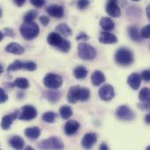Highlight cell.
<instances>
[{
    "label": "cell",
    "mask_w": 150,
    "mask_h": 150,
    "mask_svg": "<svg viewBox=\"0 0 150 150\" xmlns=\"http://www.w3.org/2000/svg\"><path fill=\"white\" fill-rule=\"evenodd\" d=\"M5 51L13 54H22L25 52V48L16 42H11L5 47Z\"/></svg>",
    "instance_id": "e0dca14e"
},
{
    "label": "cell",
    "mask_w": 150,
    "mask_h": 150,
    "mask_svg": "<svg viewBox=\"0 0 150 150\" xmlns=\"http://www.w3.org/2000/svg\"><path fill=\"white\" fill-rule=\"evenodd\" d=\"M38 15L37 11L35 10H32L30 11H28L27 13H25V15L24 16V21L25 22H31V21H34V19L36 18Z\"/></svg>",
    "instance_id": "d6a6232c"
},
{
    "label": "cell",
    "mask_w": 150,
    "mask_h": 150,
    "mask_svg": "<svg viewBox=\"0 0 150 150\" xmlns=\"http://www.w3.org/2000/svg\"><path fill=\"white\" fill-rule=\"evenodd\" d=\"M10 145L15 149H22L25 146L24 140L18 135H14L10 139Z\"/></svg>",
    "instance_id": "603a6c76"
},
{
    "label": "cell",
    "mask_w": 150,
    "mask_h": 150,
    "mask_svg": "<svg viewBox=\"0 0 150 150\" xmlns=\"http://www.w3.org/2000/svg\"><path fill=\"white\" fill-rule=\"evenodd\" d=\"M47 12L49 16L54 18H62L64 16V9L62 5L52 4L47 8Z\"/></svg>",
    "instance_id": "8fae6325"
},
{
    "label": "cell",
    "mask_w": 150,
    "mask_h": 150,
    "mask_svg": "<svg viewBox=\"0 0 150 150\" xmlns=\"http://www.w3.org/2000/svg\"><path fill=\"white\" fill-rule=\"evenodd\" d=\"M142 79H143L145 82H149L150 81V71L149 69L143 70L142 73Z\"/></svg>",
    "instance_id": "60d3db41"
},
{
    "label": "cell",
    "mask_w": 150,
    "mask_h": 150,
    "mask_svg": "<svg viewBox=\"0 0 150 150\" xmlns=\"http://www.w3.org/2000/svg\"><path fill=\"white\" fill-rule=\"evenodd\" d=\"M115 114H116V117L120 120L130 121V120H133L135 118L134 112L127 105H120L116 110Z\"/></svg>",
    "instance_id": "52a82bcc"
},
{
    "label": "cell",
    "mask_w": 150,
    "mask_h": 150,
    "mask_svg": "<svg viewBox=\"0 0 150 150\" xmlns=\"http://www.w3.org/2000/svg\"><path fill=\"white\" fill-rule=\"evenodd\" d=\"M3 72H4V67H3L2 64H0V75H1Z\"/></svg>",
    "instance_id": "681fc988"
},
{
    "label": "cell",
    "mask_w": 150,
    "mask_h": 150,
    "mask_svg": "<svg viewBox=\"0 0 150 150\" xmlns=\"http://www.w3.org/2000/svg\"><path fill=\"white\" fill-rule=\"evenodd\" d=\"M100 26L103 28V30L105 31H107V32H110V31H112L115 27V24L113 22V20L111 18H102L100 19Z\"/></svg>",
    "instance_id": "ffe728a7"
},
{
    "label": "cell",
    "mask_w": 150,
    "mask_h": 150,
    "mask_svg": "<svg viewBox=\"0 0 150 150\" xmlns=\"http://www.w3.org/2000/svg\"><path fill=\"white\" fill-rule=\"evenodd\" d=\"M38 148L40 149H54L61 150L64 149V145L62 141L58 137H50L46 140H43L39 145Z\"/></svg>",
    "instance_id": "277c9868"
},
{
    "label": "cell",
    "mask_w": 150,
    "mask_h": 150,
    "mask_svg": "<svg viewBox=\"0 0 150 150\" xmlns=\"http://www.w3.org/2000/svg\"><path fill=\"white\" fill-rule=\"evenodd\" d=\"M145 122H146L148 125H149L150 124V114H147V115H146V117H145Z\"/></svg>",
    "instance_id": "c3c4849f"
},
{
    "label": "cell",
    "mask_w": 150,
    "mask_h": 150,
    "mask_svg": "<svg viewBox=\"0 0 150 150\" xmlns=\"http://www.w3.org/2000/svg\"><path fill=\"white\" fill-rule=\"evenodd\" d=\"M36 69H37V64L33 61L23 62V69H25V70L34 71V70H36Z\"/></svg>",
    "instance_id": "e575fe53"
},
{
    "label": "cell",
    "mask_w": 150,
    "mask_h": 150,
    "mask_svg": "<svg viewBox=\"0 0 150 150\" xmlns=\"http://www.w3.org/2000/svg\"><path fill=\"white\" fill-rule=\"evenodd\" d=\"M2 17V10L0 9V18Z\"/></svg>",
    "instance_id": "f5cc1de1"
},
{
    "label": "cell",
    "mask_w": 150,
    "mask_h": 150,
    "mask_svg": "<svg viewBox=\"0 0 150 150\" xmlns=\"http://www.w3.org/2000/svg\"><path fill=\"white\" fill-rule=\"evenodd\" d=\"M142 76L141 75L137 74V73H133L131 74L128 78H127V83L128 85L134 91H137L142 83Z\"/></svg>",
    "instance_id": "4fadbf2b"
},
{
    "label": "cell",
    "mask_w": 150,
    "mask_h": 150,
    "mask_svg": "<svg viewBox=\"0 0 150 150\" xmlns=\"http://www.w3.org/2000/svg\"><path fill=\"white\" fill-rule=\"evenodd\" d=\"M90 4V0H78L77 1V7L81 10L87 8Z\"/></svg>",
    "instance_id": "8d00e7d4"
},
{
    "label": "cell",
    "mask_w": 150,
    "mask_h": 150,
    "mask_svg": "<svg viewBox=\"0 0 150 150\" xmlns=\"http://www.w3.org/2000/svg\"><path fill=\"white\" fill-rule=\"evenodd\" d=\"M128 34L134 41H136V42L142 41V38L140 34V32H139V29L137 26H135V25L130 26L128 28Z\"/></svg>",
    "instance_id": "cb8c5ba5"
},
{
    "label": "cell",
    "mask_w": 150,
    "mask_h": 150,
    "mask_svg": "<svg viewBox=\"0 0 150 150\" xmlns=\"http://www.w3.org/2000/svg\"><path fill=\"white\" fill-rule=\"evenodd\" d=\"M57 118V114L54 112H47L42 114L41 119L46 123H54Z\"/></svg>",
    "instance_id": "f1b7e54d"
},
{
    "label": "cell",
    "mask_w": 150,
    "mask_h": 150,
    "mask_svg": "<svg viewBox=\"0 0 150 150\" xmlns=\"http://www.w3.org/2000/svg\"><path fill=\"white\" fill-rule=\"evenodd\" d=\"M132 1H134V2H139L140 0H132Z\"/></svg>",
    "instance_id": "db71d44e"
},
{
    "label": "cell",
    "mask_w": 150,
    "mask_h": 150,
    "mask_svg": "<svg viewBox=\"0 0 150 150\" xmlns=\"http://www.w3.org/2000/svg\"><path fill=\"white\" fill-rule=\"evenodd\" d=\"M87 75H88V70L86 68H84L83 66H77L74 69V76L76 79L83 80L87 76Z\"/></svg>",
    "instance_id": "484cf974"
},
{
    "label": "cell",
    "mask_w": 150,
    "mask_h": 150,
    "mask_svg": "<svg viewBox=\"0 0 150 150\" xmlns=\"http://www.w3.org/2000/svg\"><path fill=\"white\" fill-rule=\"evenodd\" d=\"M55 29L57 30V32H59L60 34L63 35L64 37H69V36H70V35L72 34V30H71V28H70L68 25H66V24H64V23L59 24V25L56 26Z\"/></svg>",
    "instance_id": "d4e9b609"
},
{
    "label": "cell",
    "mask_w": 150,
    "mask_h": 150,
    "mask_svg": "<svg viewBox=\"0 0 150 150\" xmlns=\"http://www.w3.org/2000/svg\"><path fill=\"white\" fill-rule=\"evenodd\" d=\"M76 39V40H88L90 39V37L88 36V34H86L84 33H81L77 35V37Z\"/></svg>",
    "instance_id": "7bdbcfd3"
},
{
    "label": "cell",
    "mask_w": 150,
    "mask_h": 150,
    "mask_svg": "<svg viewBox=\"0 0 150 150\" xmlns=\"http://www.w3.org/2000/svg\"><path fill=\"white\" fill-rule=\"evenodd\" d=\"M70 47H71L70 42H69V40L63 39L62 44H61L57 48H58V50H60V51L62 52V53H68V52L70 50Z\"/></svg>",
    "instance_id": "836d02e7"
},
{
    "label": "cell",
    "mask_w": 150,
    "mask_h": 150,
    "mask_svg": "<svg viewBox=\"0 0 150 150\" xmlns=\"http://www.w3.org/2000/svg\"><path fill=\"white\" fill-rule=\"evenodd\" d=\"M13 1L18 6H22V5H24V4L25 3L26 0H13Z\"/></svg>",
    "instance_id": "f6af8a7d"
},
{
    "label": "cell",
    "mask_w": 150,
    "mask_h": 150,
    "mask_svg": "<svg viewBox=\"0 0 150 150\" xmlns=\"http://www.w3.org/2000/svg\"><path fill=\"white\" fill-rule=\"evenodd\" d=\"M98 40L103 44H113V43L118 42L117 37L114 34H112V33H109L107 31L102 32L100 33Z\"/></svg>",
    "instance_id": "9a60e30c"
},
{
    "label": "cell",
    "mask_w": 150,
    "mask_h": 150,
    "mask_svg": "<svg viewBox=\"0 0 150 150\" xmlns=\"http://www.w3.org/2000/svg\"><path fill=\"white\" fill-rule=\"evenodd\" d=\"M115 62L121 66H129L134 61L133 52L127 47H120L117 50L115 56Z\"/></svg>",
    "instance_id": "7a4b0ae2"
},
{
    "label": "cell",
    "mask_w": 150,
    "mask_h": 150,
    "mask_svg": "<svg viewBox=\"0 0 150 150\" xmlns=\"http://www.w3.org/2000/svg\"><path fill=\"white\" fill-rule=\"evenodd\" d=\"M31 4L36 8H40L45 4V0H29Z\"/></svg>",
    "instance_id": "74e56055"
},
{
    "label": "cell",
    "mask_w": 150,
    "mask_h": 150,
    "mask_svg": "<svg viewBox=\"0 0 150 150\" xmlns=\"http://www.w3.org/2000/svg\"><path fill=\"white\" fill-rule=\"evenodd\" d=\"M37 110L34 106L27 105L23 106L20 111H18V119L20 120H33L37 117Z\"/></svg>",
    "instance_id": "8992f818"
},
{
    "label": "cell",
    "mask_w": 150,
    "mask_h": 150,
    "mask_svg": "<svg viewBox=\"0 0 150 150\" xmlns=\"http://www.w3.org/2000/svg\"><path fill=\"white\" fill-rule=\"evenodd\" d=\"M80 86L75 85L69 88L67 95V99L70 104H76L78 101V93H79Z\"/></svg>",
    "instance_id": "ac0fdd59"
},
{
    "label": "cell",
    "mask_w": 150,
    "mask_h": 150,
    "mask_svg": "<svg viewBox=\"0 0 150 150\" xmlns=\"http://www.w3.org/2000/svg\"><path fill=\"white\" fill-rule=\"evenodd\" d=\"M62 95L60 92L55 91V90H51L48 91L44 92V98H47L51 103H56L60 100Z\"/></svg>",
    "instance_id": "44dd1931"
},
{
    "label": "cell",
    "mask_w": 150,
    "mask_h": 150,
    "mask_svg": "<svg viewBox=\"0 0 150 150\" xmlns=\"http://www.w3.org/2000/svg\"><path fill=\"white\" fill-rule=\"evenodd\" d=\"M98 96L103 101H110L115 96V91L113 86L107 83L103 85L98 91Z\"/></svg>",
    "instance_id": "ba28073f"
},
{
    "label": "cell",
    "mask_w": 150,
    "mask_h": 150,
    "mask_svg": "<svg viewBox=\"0 0 150 150\" xmlns=\"http://www.w3.org/2000/svg\"><path fill=\"white\" fill-rule=\"evenodd\" d=\"M4 35H6V36H9V37H11L13 38L15 36V33H14V31L11 28H4V33H3Z\"/></svg>",
    "instance_id": "ee69618b"
},
{
    "label": "cell",
    "mask_w": 150,
    "mask_h": 150,
    "mask_svg": "<svg viewBox=\"0 0 150 150\" xmlns=\"http://www.w3.org/2000/svg\"><path fill=\"white\" fill-rule=\"evenodd\" d=\"M139 109L142 110V111H149L150 108V101L147 102H142L141 104L138 105Z\"/></svg>",
    "instance_id": "f35d334b"
},
{
    "label": "cell",
    "mask_w": 150,
    "mask_h": 150,
    "mask_svg": "<svg viewBox=\"0 0 150 150\" xmlns=\"http://www.w3.org/2000/svg\"><path fill=\"white\" fill-rule=\"evenodd\" d=\"M18 111H16L15 112L13 113H11V114H8V115H5L3 117L2 120H1V127L3 130H8L10 129L12 122L18 119Z\"/></svg>",
    "instance_id": "7c38bea8"
},
{
    "label": "cell",
    "mask_w": 150,
    "mask_h": 150,
    "mask_svg": "<svg viewBox=\"0 0 150 150\" xmlns=\"http://www.w3.org/2000/svg\"><path fill=\"white\" fill-rule=\"evenodd\" d=\"M49 21H50V18L47 16H41V17H40V22L44 26H47L49 24Z\"/></svg>",
    "instance_id": "b9f144b4"
},
{
    "label": "cell",
    "mask_w": 150,
    "mask_h": 150,
    "mask_svg": "<svg viewBox=\"0 0 150 150\" xmlns=\"http://www.w3.org/2000/svg\"><path fill=\"white\" fill-rule=\"evenodd\" d=\"M97 141H98V136L96 134L88 133L82 139V146L86 149H90L96 144Z\"/></svg>",
    "instance_id": "30bf717a"
},
{
    "label": "cell",
    "mask_w": 150,
    "mask_h": 150,
    "mask_svg": "<svg viewBox=\"0 0 150 150\" xmlns=\"http://www.w3.org/2000/svg\"><path fill=\"white\" fill-rule=\"evenodd\" d=\"M20 34L26 40H32L36 38L40 33V27L34 21L25 22L20 25Z\"/></svg>",
    "instance_id": "6da1fadb"
},
{
    "label": "cell",
    "mask_w": 150,
    "mask_h": 150,
    "mask_svg": "<svg viewBox=\"0 0 150 150\" xmlns=\"http://www.w3.org/2000/svg\"><path fill=\"white\" fill-rule=\"evenodd\" d=\"M60 116L62 120H69L73 115V111L69 105H62L59 110Z\"/></svg>",
    "instance_id": "4316f807"
},
{
    "label": "cell",
    "mask_w": 150,
    "mask_h": 150,
    "mask_svg": "<svg viewBox=\"0 0 150 150\" xmlns=\"http://www.w3.org/2000/svg\"><path fill=\"white\" fill-rule=\"evenodd\" d=\"M19 69H23V62H20L19 60H16L14 61L12 63H11L8 68H7V71L11 72V71H17Z\"/></svg>",
    "instance_id": "4dcf8cb0"
},
{
    "label": "cell",
    "mask_w": 150,
    "mask_h": 150,
    "mask_svg": "<svg viewBox=\"0 0 150 150\" xmlns=\"http://www.w3.org/2000/svg\"><path fill=\"white\" fill-rule=\"evenodd\" d=\"M90 96H91V92L88 88H81L80 87L79 93H78V101L85 102L90 98Z\"/></svg>",
    "instance_id": "f546056e"
},
{
    "label": "cell",
    "mask_w": 150,
    "mask_h": 150,
    "mask_svg": "<svg viewBox=\"0 0 150 150\" xmlns=\"http://www.w3.org/2000/svg\"><path fill=\"white\" fill-rule=\"evenodd\" d=\"M63 39L62 37L58 33H50L48 35H47V43L52 46V47H58L62 42Z\"/></svg>",
    "instance_id": "2e32d148"
},
{
    "label": "cell",
    "mask_w": 150,
    "mask_h": 150,
    "mask_svg": "<svg viewBox=\"0 0 150 150\" xmlns=\"http://www.w3.org/2000/svg\"><path fill=\"white\" fill-rule=\"evenodd\" d=\"M7 100H8V96H7V94L5 93V91H4L2 88H0V104H4V103H5Z\"/></svg>",
    "instance_id": "ab89813d"
},
{
    "label": "cell",
    "mask_w": 150,
    "mask_h": 150,
    "mask_svg": "<svg viewBox=\"0 0 150 150\" xmlns=\"http://www.w3.org/2000/svg\"><path fill=\"white\" fill-rule=\"evenodd\" d=\"M105 11L109 16L112 18H119L121 15V10L119 5V0H108Z\"/></svg>",
    "instance_id": "9c48e42d"
},
{
    "label": "cell",
    "mask_w": 150,
    "mask_h": 150,
    "mask_svg": "<svg viewBox=\"0 0 150 150\" xmlns=\"http://www.w3.org/2000/svg\"><path fill=\"white\" fill-rule=\"evenodd\" d=\"M77 54L82 60L91 61L97 56L96 48L87 43H80L77 46Z\"/></svg>",
    "instance_id": "3957f363"
},
{
    "label": "cell",
    "mask_w": 150,
    "mask_h": 150,
    "mask_svg": "<svg viewBox=\"0 0 150 150\" xmlns=\"http://www.w3.org/2000/svg\"><path fill=\"white\" fill-rule=\"evenodd\" d=\"M105 82V76L100 70H95L91 75V83L94 86H99Z\"/></svg>",
    "instance_id": "d6986e66"
},
{
    "label": "cell",
    "mask_w": 150,
    "mask_h": 150,
    "mask_svg": "<svg viewBox=\"0 0 150 150\" xmlns=\"http://www.w3.org/2000/svg\"><path fill=\"white\" fill-rule=\"evenodd\" d=\"M142 38H144V39H149L150 37V25H147L146 26H144L141 33H140Z\"/></svg>",
    "instance_id": "d590c367"
},
{
    "label": "cell",
    "mask_w": 150,
    "mask_h": 150,
    "mask_svg": "<svg viewBox=\"0 0 150 150\" xmlns=\"http://www.w3.org/2000/svg\"><path fill=\"white\" fill-rule=\"evenodd\" d=\"M99 149H100V150H108L109 149L108 146H107L106 144H105V143L101 144V145H100V147H99Z\"/></svg>",
    "instance_id": "bcb514c9"
},
{
    "label": "cell",
    "mask_w": 150,
    "mask_h": 150,
    "mask_svg": "<svg viewBox=\"0 0 150 150\" xmlns=\"http://www.w3.org/2000/svg\"><path fill=\"white\" fill-rule=\"evenodd\" d=\"M3 38H4V34L2 33V32H0V41L3 40Z\"/></svg>",
    "instance_id": "f907efd6"
},
{
    "label": "cell",
    "mask_w": 150,
    "mask_h": 150,
    "mask_svg": "<svg viewBox=\"0 0 150 150\" xmlns=\"http://www.w3.org/2000/svg\"><path fill=\"white\" fill-rule=\"evenodd\" d=\"M43 83L47 88L50 90H57L62 85L63 79L60 75L50 73L46 75L43 79Z\"/></svg>",
    "instance_id": "5b68a950"
},
{
    "label": "cell",
    "mask_w": 150,
    "mask_h": 150,
    "mask_svg": "<svg viewBox=\"0 0 150 150\" xmlns=\"http://www.w3.org/2000/svg\"><path fill=\"white\" fill-rule=\"evenodd\" d=\"M146 12H147V18L150 19V5H148V7L146 9Z\"/></svg>",
    "instance_id": "7dc6e473"
},
{
    "label": "cell",
    "mask_w": 150,
    "mask_h": 150,
    "mask_svg": "<svg viewBox=\"0 0 150 150\" xmlns=\"http://www.w3.org/2000/svg\"><path fill=\"white\" fill-rule=\"evenodd\" d=\"M33 150V149L32 148V147H30V146H27V147H25V150Z\"/></svg>",
    "instance_id": "816d5d0a"
},
{
    "label": "cell",
    "mask_w": 150,
    "mask_h": 150,
    "mask_svg": "<svg viewBox=\"0 0 150 150\" xmlns=\"http://www.w3.org/2000/svg\"><path fill=\"white\" fill-rule=\"evenodd\" d=\"M79 127H80V124L76 120H69L65 124L64 132L67 135L71 136L79 130Z\"/></svg>",
    "instance_id": "5bb4252c"
},
{
    "label": "cell",
    "mask_w": 150,
    "mask_h": 150,
    "mask_svg": "<svg viewBox=\"0 0 150 150\" xmlns=\"http://www.w3.org/2000/svg\"><path fill=\"white\" fill-rule=\"evenodd\" d=\"M139 98L141 102H147L150 100V91L149 88H143L140 91Z\"/></svg>",
    "instance_id": "1f68e13d"
},
{
    "label": "cell",
    "mask_w": 150,
    "mask_h": 150,
    "mask_svg": "<svg viewBox=\"0 0 150 150\" xmlns=\"http://www.w3.org/2000/svg\"><path fill=\"white\" fill-rule=\"evenodd\" d=\"M12 86H16L19 89L25 90L29 87V82L25 77H18L15 79V81L11 83Z\"/></svg>",
    "instance_id": "83f0119b"
},
{
    "label": "cell",
    "mask_w": 150,
    "mask_h": 150,
    "mask_svg": "<svg viewBox=\"0 0 150 150\" xmlns=\"http://www.w3.org/2000/svg\"><path fill=\"white\" fill-rule=\"evenodd\" d=\"M25 135L32 140L38 139L40 135V129L38 127H28L25 130Z\"/></svg>",
    "instance_id": "7402d4cb"
}]
</instances>
